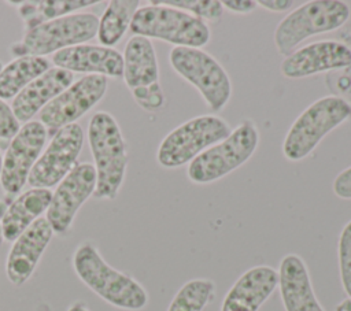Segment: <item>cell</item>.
Returning <instances> with one entry per match:
<instances>
[{"label": "cell", "mask_w": 351, "mask_h": 311, "mask_svg": "<svg viewBox=\"0 0 351 311\" xmlns=\"http://www.w3.org/2000/svg\"><path fill=\"white\" fill-rule=\"evenodd\" d=\"M73 269L92 292L117 308L141 311L148 304L145 288L129 274L110 266L92 241H84L75 248Z\"/></svg>", "instance_id": "1"}, {"label": "cell", "mask_w": 351, "mask_h": 311, "mask_svg": "<svg viewBox=\"0 0 351 311\" xmlns=\"http://www.w3.org/2000/svg\"><path fill=\"white\" fill-rule=\"evenodd\" d=\"M88 142L96 170L93 197L114 200L125 181L129 155L122 130L110 112L97 111L90 116Z\"/></svg>", "instance_id": "2"}, {"label": "cell", "mask_w": 351, "mask_h": 311, "mask_svg": "<svg viewBox=\"0 0 351 311\" xmlns=\"http://www.w3.org/2000/svg\"><path fill=\"white\" fill-rule=\"evenodd\" d=\"M129 30L133 36L156 38L174 47L202 48L208 44L211 33L207 23L192 14L149 1L134 12Z\"/></svg>", "instance_id": "3"}, {"label": "cell", "mask_w": 351, "mask_h": 311, "mask_svg": "<svg viewBox=\"0 0 351 311\" xmlns=\"http://www.w3.org/2000/svg\"><path fill=\"white\" fill-rule=\"evenodd\" d=\"M351 118V103L340 96H325L307 105L293 121L282 141L289 162L307 158L321 140Z\"/></svg>", "instance_id": "4"}, {"label": "cell", "mask_w": 351, "mask_h": 311, "mask_svg": "<svg viewBox=\"0 0 351 311\" xmlns=\"http://www.w3.org/2000/svg\"><path fill=\"white\" fill-rule=\"evenodd\" d=\"M97 27L99 18L92 12L69 14L26 30L23 37L11 45L10 52L15 58H45V55L86 44L97 36Z\"/></svg>", "instance_id": "5"}, {"label": "cell", "mask_w": 351, "mask_h": 311, "mask_svg": "<svg viewBox=\"0 0 351 311\" xmlns=\"http://www.w3.org/2000/svg\"><path fill=\"white\" fill-rule=\"evenodd\" d=\"M258 145V127L252 121L245 119L225 140L195 158L186 167V175L197 185L215 182L250 160Z\"/></svg>", "instance_id": "6"}, {"label": "cell", "mask_w": 351, "mask_h": 311, "mask_svg": "<svg viewBox=\"0 0 351 311\" xmlns=\"http://www.w3.org/2000/svg\"><path fill=\"white\" fill-rule=\"evenodd\" d=\"M350 18V8L339 0L307 1L285 15L274 30V45L280 55L288 56L311 36L333 32Z\"/></svg>", "instance_id": "7"}, {"label": "cell", "mask_w": 351, "mask_h": 311, "mask_svg": "<svg viewBox=\"0 0 351 311\" xmlns=\"http://www.w3.org/2000/svg\"><path fill=\"white\" fill-rule=\"evenodd\" d=\"M230 125L218 115H199L174 127L160 141L158 163L165 169L189 164L207 148L230 134Z\"/></svg>", "instance_id": "8"}, {"label": "cell", "mask_w": 351, "mask_h": 311, "mask_svg": "<svg viewBox=\"0 0 351 311\" xmlns=\"http://www.w3.org/2000/svg\"><path fill=\"white\" fill-rule=\"evenodd\" d=\"M171 69L197 89L213 112L225 108L232 96V82L222 64L202 48L174 47L170 51Z\"/></svg>", "instance_id": "9"}, {"label": "cell", "mask_w": 351, "mask_h": 311, "mask_svg": "<svg viewBox=\"0 0 351 311\" xmlns=\"http://www.w3.org/2000/svg\"><path fill=\"white\" fill-rule=\"evenodd\" d=\"M108 78L103 75H84L74 81L38 114V121L48 134H53L63 126L77 123L106 95Z\"/></svg>", "instance_id": "10"}, {"label": "cell", "mask_w": 351, "mask_h": 311, "mask_svg": "<svg viewBox=\"0 0 351 311\" xmlns=\"http://www.w3.org/2000/svg\"><path fill=\"white\" fill-rule=\"evenodd\" d=\"M82 145L81 125L71 123L56 130L29 174L30 188L49 189L58 185L75 167Z\"/></svg>", "instance_id": "11"}, {"label": "cell", "mask_w": 351, "mask_h": 311, "mask_svg": "<svg viewBox=\"0 0 351 311\" xmlns=\"http://www.w3.org/2000/svg\"><path fill=\"white\" fill-rule=\"evenodd\" d=\"M47 137L45 126L40 121H30L23 123L10 140L0 170V185L5 195L12 196L22 190L33 166L43 153Z\"/></svg>", "instance_id": "12"}, {"label": "cell", "mask_w": 351, "mask_h": 311, "mask_svg": "<svg viewBox=\"0 0 351 311\" xmlns=\"http://www.w3.org/2000/svg\"><path fill=\"white\" fill-rule=\"evenodd\" d=\"M96 189V170L92 163H77L75 167L56 185L47 210V221L58 236L71 229L74 218L82 204L93 196Z\"/></svg>", "instance_id": "13"}, {"label": "cell", "mask_w": 351, "mask_h": 311, "mask_svg": "<svg viewBox=\"0 0 351 311\" xmlns=\"http://www.w3.org/2000/svg\"><path fill=\"white\" fill-rule=\"evenodd\" d=\"M351 67V48L341 41L324 40L302 47L281 62V74L291 79Z\"/></svg>", "instance_id": "14"}, {"label": "cell", "mask_w": 351, "mask_h": 311, "mask_svg": "<svg viewBox=\"0 0 351 311\" xmlns=\"http://www.w3.org/2000/svg\"><path fill=\"white\" fill-rule=\"evenodd\" d=\"M53 234L47 218L41 216L12 242L5 260V274L12 285L21 286L33 275Z\"/></svg>", "instance_id": "15"}, {"label": "cell", "mask_w": 351, "mask_h": 311, "mask_svg": "<svg viewBox=\"0 0 351 311\" xmlns=\"http://www.w3.org/2000/svg\"><path fill=\"white\" fill-rule=\"evenodd\" d=\"M55 67L70 73L85 75H103L107 78H121L123 74V58L115 48L103 45L80 44L62 49L52 55Z\"/></svg>", "instance_id": "16"}, {"label": "cell", "mask_w": 351, "mask_h": 311, "mask_svg": "<svg viewBox=\"0 0 351 311\" xmlns=\"http://www.w3.org/2000/svg\"><path fill=\"white\" fill-rule=\"evenodd\" d=\"M278 286V273L259 264L244 271L225 295L221 311H259Z\"/></svg>", "instance_id": "17"}, {"label": "cell", "mask_w": 351, "mask_h": 311, "mask_svg": "<svg viewBox=\"0 0 351 311\" xmlns=\"http://www.w3.org/2000/svg\"><path fill=\"white\" fill-rule=\"evenodd\" d=\"M74 82V74L51 67L25 86L12 100L11 110L19 123H27L36 114Z\"/></svg>", "instance_id": "18"}, {"label": "cell", "mask_w": 351, "mask_h": 311, "mask_svg": "<svg viewBox=\"0 0 351 311\" xmlns=\"http://www.w3.org/2000/svg\"><path fill=\"white\" fill-rule=\"evenodd\" d=\"M277 273L285 311H325L314 293L308 269L299 255H285Z\"/></svg>", "instance_id": "19"}, {"label": "cell", "mask_w": 351, "mask_h": 311, "mask_svg": "<svg viewBox=\"0 0 351 311\" xmlns=\"http://www.w3.org/2000/svg\"><path fill=\"white\" fill-rule=\"evenodd\" d=\"M52 199L49 189L30 188L18 195L1 212L0 225L4 241L14 242L33 222L47 212Z\"/></svg>", "instance_id": "20"}, {"label": "cell", "mask_w": 351, "mask_h": 311, "mask_svg": "<svg viewBox=\"0 0 351 311\" xmlns=\"http://www.w3.org/2000/svg\"><path fill=\"white\" fill-rule=\"evenodd\" d=\"M122 78L132 92L159 85V64L151 40L132 36L125 45Z\"/></svg>", "instance_id": "21"}, {"label": "cell", "mask_w": 351, "mask_h": 311, "mask_svg": "<svg viewBox=\"0 0 351 311\" xmlns=\"http://www.w3.org/2000/svg\"><path fill=\"white\" fill-rule=\"evenodd\" d=\"M51 69L47 58L18 56L0 69V99L12 100L25 86Z\"/></svg>", "instance_id": "22"}, {"label": "cell", "mask_w": 351, "mask_h": 311, "mask_svg": "<svg viewBox=\"0 0 351 311\" xmlns=\"http://www.w3.org/2000/svg\"><path fill=\"white\" fill-rule=\"evenodd\" d=\"M96 0H44V1H7V4L16 5V11L23 21L25 32L33 29L44 22L74 14L89 5H95Z\"/></svg>", "instance_id": "23"}, {"label": "cell", "mask_w": 351, "mask_h": 311, "mask_svg": "<svg viewBox=\"0 0 351 311\" xmlns=\"http://www.w3.org/2000/svg\"><path fill=\"white\" fill-rule=\"evenodd\" d=\"M138 0H112L107 4L99 18L97 38L100 45L112 48L129 30L134 12L138 10Z\"/></svg>", "instance_id": "24"}, {"label": "cell", "mask_w": 351, "mask_h": 311, "mask_svg": "<svg viewBox=\"0 0 351 311\" xmlns=\"http://www.w3.org/2000/svg\"><path fill=\"white\" fill-rule=\"evenodd\" d=\"M215 284L208 278L186 281L174 295L167 311H203L214 299Z\"/></svg>", "instance_id": "25"}, {"label": "cell", "mask_w": 351, "mask_h": 311, "mask_svg": "<svg viewBox=\"0 0 351 311\" xmlns=\"http://www.w3.org/2000/svg\"><path fill=\"white\" fill-rule=\"evenodd\" d=\"M158 3L186 11L202 21H219L223 14L222 3L218 0H158Z\"/></svg>", "instance_id": "26"}, {"label": "cell", "mask_w": 351, "mask_h": 311, "mask_svg": "<svg viewBox=\"0 0 351 311\" xmlns=\"http://www.w3.org/2000/svg\"><path fill=\"white\" fill-rule=\"evenodd\" d=\"M337 259L340 281L344 292L351 297V221H348L339 236Z\"/></svg>", "instance_id": "27"}, {"label": "cell", "mask_w": 351, "mask_h": 311, "mask_svg": "<svg viewBox=\"0 0 351 311\" xmlns=\"http://www.w3.org/2000/svg\"><path fill=\"white\" fill-rule=\"evenodd\" d=\"M132 97L137 103V105H140L143 110L149 111V112L159 111L166 104V97H165L160 84L147 88V89L132 92Z\"/></svg>", "instance_id": "28"}, {"label": "cell", "mask_w": 351, "mask_h": 311, "mask_svg": "<svg viewBox=\"0 0 351 311\" xmlns=\"http://www.w3.org/2000/svg\"><path fill=\"white\" fill-rule=\"evenodd\" d=\"M19 129L21 123L15 118L11 105H8L4 100L0 99V138L11 140Z\"/></svg>", "instance_id": "29"}, {"label": "cell", "mask_w": 351, "mask_h": 311, "mask_svg": "<svg viewBox=\"0 0 351 311\" xmlns=\"http://www.w3.org/2000/svg\"><path fill=\"white\" fill-rule=\"evenodd\" d=\"M333 193L346 200H351V166L341 170L333 179L332 184Z\"/></svg>", "instance_id": "30"}, {"label": "cell", "mask_w": 351, "mask_h": 311, "mask_svg": "<svg viewBox=\"0 0 351 311\" xmlns=\"http://www.w3.org/2000/svg\"><path fill=\"white\" fill-rule=\"evenodd\" d=\"M221 3H222L223 10H229L230 12H234V14H250L258 5V3L254 0H236V1L225 0Z\"/></svg>", "instance_id": "31"}, {"label": "cell", "mask_w": 351, "mask_h": 311, "mask_svg": "<svg viewBox=\"0 0 351 311\" xmlns=\"http://www.w3.org/2000/svg\"><path fill=\"white\" fill-rule=\"evenodd\" d=\"M256 3L262 8L273 11V12H282V11L289 10L293 5V1H291V0H259Z\"/></svg>", "instance_id": "32"}, {"label": "cell", "mask_w": 351, "mask_h": 311, "mask_svg": "<svg viewBox=\"0 0 351 311\" xmlns=\"http://www.w3.org/2000/svg\"><path fill=\"white\" fill-rule=\"evenodd\" d=\"M335 311H351V297L343 299L335 308Z\"/></svg>", "instance_id": "33"}, {"label": "cell", "mask_w": 351, "mask_h": 311, "mask_svg": "<svg viewBox=\"0 0 351 311\" xmlns=\"http://www.w3.org/2000/svg\"><path fill=\"white\" fill-rule=\"evenodd\" d=\"M67 311H90V310L82 301H74L73 304H70Z\"/></svg>", "instance_id": "34"}, {"label": "cell", "mask_w": 351, "mask_h": 311, "mask_svg": "<svg viewBox=\"0 0 351 311\" xmlns=\"http://www.w3.org/2000/svg\"><path fill=\"white\" fill-rule=\"evenodd\" d=\"M4 242V238H3V233H1V225H0V245Z\"/></svg>", "instance_id": "35"}, {"label": "cell", "mask_w": 351, "mask_h": 311, "mask_svg": "<svg viewBox=\"0 0 351 311\" xmlns=\"http://www.w3.org/2000/svg\"><path fill=\"white\" fill-rule=\"evenodd\" d=\"M1 162H3V156H1V153H0V170H1Z\"/></svg>", "instance_id": "36"}]
</instances>
